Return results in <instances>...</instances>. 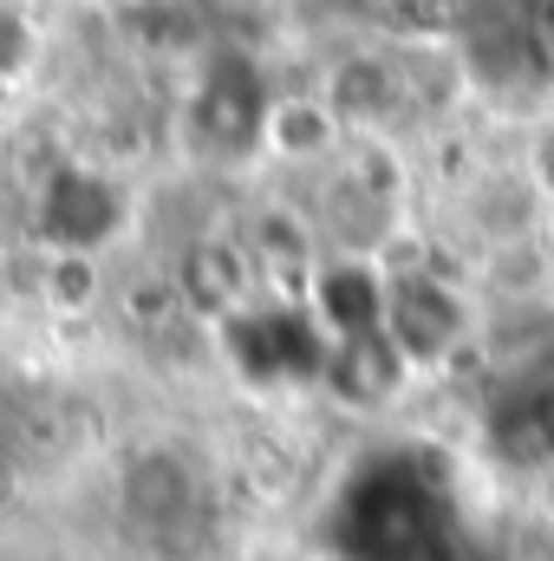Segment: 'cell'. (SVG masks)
Wrapping results in <instances>:
<instances>
[{
  "mask_svg": "<svg viewBox=\"0 0 554 561\" xmlns=\"http://www.w3.org/2000/svg\"><path fill=\"white\" fill-rule=\"evenodd\" d=\"M118 503H125V523L138 529L143 542H183V536H196L209 490H203V470H196L189 457H176V450H143L138 463L125 470Z\"/></svg>",
  "mask_w": 554,
  "mask_h": 561,
  "instance_id": "cell-2",
  "label": "cell"
},
{
  "mask_svg": "<svg viewBox=\"0 0 554 561\" xmlns=\"http://www.w3.org/2000/svg\"><path fill=\"white\" fill-rule=\"evenodd\" d=\"M346 138H353V131L333 118V105H326L313 85H293V92H268L255 157L275 163V170H307V176H320V170L346 150Z\"/></svg>",
  "mask_w": 554,
  "mask_h": 561,
  "instance_id": "cell-3",
  "label": "cell"
},
{
  "mask_svg": "<svg viewBox=\"0 0 554 561\" xmlns=\"http://www.w3.org/2000/svg\"><path fill=\"white\" fill-rule=\"evenodd\" d=\"M476 327V307L470 294L437 268H417V275H385V300H379V333L392 340V353L405 359V373H430L443 359L463 353Z\"/></svg>",
  "mask_w": 554,
  "mask_h": 561,
  "instance_id": "cell-1",
  "label": "cell"
},
{
  "mask_svg": "<svg viewBox=\"0 0 554 561\" xmlns=\"http://www.w3.org/2000/svg\"><path fill=\"white\" fill-rule=\"evenodd\" d=\"M529 7V46L542 59V72L554 79V0H522Z\"/></svg>",
  "mask_w": 554,
  "mask_h": 561,
  "instance_id": "cell-4",
  "label": "cell"
},
{
  "mask_svg": "<svg viewBox=\"0 0 554 561\" xmlns=\"http://www.w3.org/2000/svg\"><path fill=\"white\" fill-rule=\"evenodd\" d=\"M549 229H554V222H549Z\"/></svg>",
  "mask_w": 554,
  "mask_h": 561,
  "instance_id": "cell-5",
  "label": "cell"
}]
</instances>
